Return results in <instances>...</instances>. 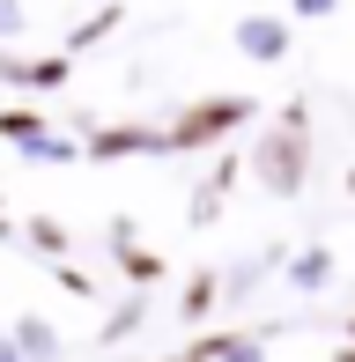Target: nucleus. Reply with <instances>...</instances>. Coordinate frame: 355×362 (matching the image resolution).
Here are the masks:
<instances>
[{
	"mask_svg": "<svg viewBox=\"0 0 355 362\" xmlns=\"http://www.w3.org/2000/svg\"><path fill=\"white\" fill-rule=\"evenodd\" d=\"M222 119H230V111H200V119H192V126H178V141H200V134H215Z\"/></svg>",
	"mask_w": 355,
	"mask_h": 362,
	"instance_id": "1",
	"label": "nucleus"
}]
</instances>
